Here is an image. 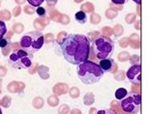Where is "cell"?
Listing matches in <instances>:
<instances>
[{
	"label": "cell",
	"instance_id": "obj_1",
	"mask_svg": "<svg viewBox=\"0 0 148 114\" xmlns=\"http://www.w3.org/2000/svg\"><path fill=\"white\" fill-rule=\"evenodd\" d=\"M91 41L82 34H71L61 42L60 48L66 61L71 65L78 66L88 60L90 55Z\"/></svg>",
	"mask_w": 148,
	"mask_h": 114
},
{
	"label": "cell",
	"instance_id": "obj_2",
	"mask_svg": "<svg viewBox=\"0 0 148 114\" xmlns=\"http://www.w3.org/2000/svg\"><path fill=\"white\" fill-rule=\"evenodd\" d=\"M103 72L99 66L92 61H84L77 66V75L84 84H94L101 80Z\"/></svg>",
	"mask_w": 148,
	"mask_h": 114
},
{
	"label": "cell",
	"instance_id": "obj_3",
	"mask_svg": "<svg viewBox=\"0 0 148 114\" xmlns=\"http://www.w3.org/2000/svg\"><path fill=\"white\" fill-rule=\"evenodd\" d=\"M44 44L43 34L38 31H31L25 34L20 39V47L28 53L34 54L40 51Z\"/></svg>",
	"mask_w": 148,
	"mask_h": 114
},
{
	"label": "cell",
	"instance_id": "obj_4",
	"mask_svg": "<svg viewBox=\"0 0 148 114\" xmlns=\"http://www.w3.org/2000/svg\"><path fill=\"white\" fill-rule=\"evenodd\" d=\"M92 50L99 60L110 58L114 52V42L108 37L99 36L93 41Z\"/></svg>",
	"mask_w": 148,
	"mask_h": 114
},
{
	"label": "cell",
	"instance_id": "obj_5",
	"mask_svg": "<svg viewBox=\"0 0 148 114\" xmlns=\"http://www.w3.org/2000/svg\"><path fill=\"white\" fill-rule=\"evenodd\" d=\"M9 62L13 68L28 69L33 63V55L24 50H17L10 53Z\"/></svg>",
	"mask_w": 148,
	"mask_h": 114
},
{
	"label": "cell",
	"instance_id": "obj_6",
	"mask_svg": "<svg viewBox=\"0 0 148 114\" xmlns=\"http://www.w3.org/2000/svg\"><path fill=\"white\" fill-rule=\"evenodd\" d=\"M141 102L142 98L138 93H127L120 102L121 109L125 112L130 114H137L141 111Z\"/></svg>",
	"mask_w": 148,
	"mask_h": 114
},
{
	"label": "cell",
	"instance_id": "obj_7",
	"mask_svg": "<svg viewBox=\"0 0 148 114\" xmlns=\"http://www.w3.org/2000/svg\"><path fill=\"white\" fill-rule=\"evenodd\" d=\"M141 72H142L141 65H133L127 69V78L133 84H140L142 81Z\"/></svg>",
	"mask_w": 148,
	"mask_h": 114
},
{
	"label": "cell",
	"instance_id": "obj_8",
	"mask_svg": "<svg viewBox=\"0 0 148 114\" xmlns=\"http://www.w3.org/2000/svg\"><path fill=\"white\" fill-rule=\"evenodd\" d=\"M115 63L112 60V58H106V59H102V60L99 61V68L102 70L103 73H109L111 72L114 68Z\"/></svg>",
	"mask_w": 148,
	"mask_h": 114
},
{
	"label": "cell",
	"instance_id": "obj_9",
	"mask_svg": "<svg viewBox=\"0 0 148 114\" xmlns=\"http://www.w3.org/2000/svg\"><path fill=\"white\" fill-rule=\"evenodd\" d=\"M75 19L79 23L84 25V23H85L87 21V15L85 12H84L83 10H80L75 14Z\"/></svg>",
	"mask_w": 148,
	"mask_h": 114
},
{
	"label": "cell",
	"instance_id": "obj_10",
	"mask_svg": "<svg viewBox=\"0 0 148 114\" xmlns=\"http://www.w3.org/2000/svg\"><path fill=\"white\" fill-rule=\"evenodd\" d=\"M127 95V91L125 88H119L115 92V98L119 101H121L123 98Z\"/></svg>",
	"mask_w": 148,
	"mask_h": 114
},
{
	"label": "cell",
	"instance_id": "obj_11",
	"mask_svg": "<svg viewBox=\"0 0 148 114\" xmlns=\"http://www.w3.org/2000/svg\"><path fill=\"white\" fill-rule=\"evenodd\" d=\"M7 33V26L5 23L0 20V39H2Z\"/></svg>",
	"mask_w": 148,
	"mask_h": 114
},
{
	"label": "cell",
	"instance_id": "obj_12",
	"mask_svg": "<svg viewBox=\"0 0 148 114\" xmlns=\"http://www.w3.org/2000/svg\"><path fill=\"white\" fill-rule=\"evenodd\" d=\"M10 46V39L3 38L2 39H0V48L5 49L7 47Z\"/></svg>",
	"mask_w": 148,
	"mask_h": 114
},
{
	"label": "cell",
	"instance_id": "obj_13",
	"mask_svg": "<svg viewBox=\"0 0 148 114\" xmlns=\"http://www.w3.org/2000/svg\"><path fill=\"white\" fill-rule=\"evenodd\" d=\"M45 0H27V2H28L30 5H32L33 7H40L42 5V3H43Z\"/></svg>",
	"mask_w": 148,
	"mask_h": 114
},
{
	"label": "cell",
	"instance_id": "obj_14",
	"mask_svg": "<svg viewBox=\"0 0 148 114\" xmlns=\"http://www.w3.org/2000/svg\"><path fill=\"white\" fill-rule=\"evenodd\" d=\"M36 12H37V14L38 15V16H40V17H43L46 15V10H45L44 8H42V7H38Z\"/></svg>",
	"mask_w": 148,
	"mask_h": 114
},
{
	"label": "cell",
	"instance_id": "obj_15",
	"mask_svg": "<svg viewBox=\"0 0 148 114\" xmlns=\"http://www.w3.org/2000/svg\"><path fill=\"white\" fill-rule=\"evenodd\" d=\"M97 114H117L114 111L110 109H101V111H99L97 112Z\"/></svg>",
	"mask_w": 148,
	"mask_h": 114
},
{
	"label": "cell",
	"instance_id": "obj_16",
	"mask_svg": "<svg viewBox=\"0 0 148 114\" xmlns=\"http://www.w3.org/2000/svg\"><path fill=\"white\" fill-rule=\"evenodd\" d=\"M114 5H125L128 2V0H111Z\"/></svg>",
	"mask_w": 148,
	"mask_h": 114
},
{
	"label": "cell",
	"instance_id": "obj_17",
	"mask_svg": "<svg viewBox=\"0 0 148 114\" xmlns=\"http://www.w3.org/2000/svg\"><path fill=\"white\" fill-rule=\"evenodd\" d=\"M133 1L137 4V5H141V3H142V0H133Z\"/></svg>",
	"mask_w": 148,
	"mask_h": 114
},
{
	"label": "cell",
	"instance_id": "obj_18",
	"mask_svg": "<svg viewBox=\"0 0 148 114\" xmlns=\"http://www.w3.org/2000/svg\"><path fill=\"white\" fill-rule=\"evenodd\" d=\"M0 114H3V111H2V109H1V108H0Z\"/></svg>",
	"mask_w": 148,
	"mask_h": 114
}]
</instances>
